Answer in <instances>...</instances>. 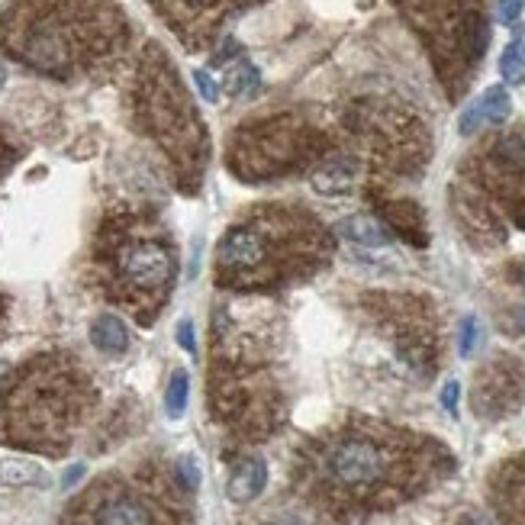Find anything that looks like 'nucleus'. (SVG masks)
<instances>
[{"label":"nucleus","instance_id":"obj_17","mask_svg":"<svg viewBox=\"0 0 525 525\" xmlns=\"http://www.w3.org/2000/svg\"><path fill=\"white\" fill-rule=\"evenodd\" d=\"M339 236L348 239L352 245H361V249H387L390 245V232L384 229V223L368 213L345 216V220L339 223Z\"/></svg>","mask_w":525,"mask_h":525},{"label":"nucleus","instance_id":"obj_13","mask_svg":"<svg viewBox=\"0 0 525 525\" xmlns=\"http://www.w3.org/2000/svg\"><path fill=\"white\" fill-rule=\"evenodd\" d=\"M490 503L503 525H525V455L509 458L493 471Z\"/></svg>","mask_w":525,"mask_h":525},{"label":"nucleus","instance_id":"obj_6","mask_svg":"<svg viewBox=\"0 0 525 525\" xmlns=\"http://www.w3.org/2000/svg\"><path fill=\"white\" fill-rule=\"evenodd\" d=\"M329 255V236L306 210L252 207L216 249V284L232 294H271L310 277Z\"/></svg>","mask_w":525,"mask_h":525},{"label":"nucleus","instance_id":"obj_11","mask_svg":"<svg viewBox=\"0 0 525 525\" xmlns=\"http://www.w3.org/2000/svg\"><path fill=\"white\" fill-rule=\"evenodd\" d=\"M377 319L390 332V342L397 345V355L410 364L416 374H432L439 368V335L429 313L416 303L377 306Z\"/></svg>","mask_w":525,"mask_h":525},{"label":"nucleus","instance_id":"obj_16","mask_svg":"<svg viewBox=\"0 0 525 525\" xmlns=\"http://www.w3.org/2000/svg\"><path fill=\"white\" fill-rule=\"evenodd\" d=\"M355 178H358V168L352 158H329L316 171H313V191L316 194H326V197H339V194H348L355 187Z\"/></svg>","mask_w":525,"mask_h":525},{"label":"nucleus","instance_id":"obj_5","mask_svg":"<svg viewBox=\"0 0 525 525\" xmlns=\"http://www.w3.org/2000/svg\"><path fill=\"white\" fill-rule=\"evenodd\" d=\"M210 419L232 448L268 442L287 422V393L271 348L258 332L216 313L207 374Z\"/></svg>","mask_w":525,"mask_h":525},{"label":"nucleus","instance_id":"obj_15","mask_svg":"<svg viewBox=\"0 0 525 525\" xmlns=\"http://www.w3.org/2000/svg\"><path fill=\"white\" fill-rule=\"evenodd\" d=\"M268 484V468L265 461L258 455H242L236 464H232V474H229V500L232 503H252L261 490Z\"/></svg>","mask_w":525,"mask_h":525},{"label":"nucleus","instance_id":"obj_22","mask_svg":"<svg viewBox=\"0 0 525 525\" xmlns=\"http://www.w3.org/2000/svg\"><path fill=\"white\" fill-rule=\"evenodd\" d=\"M165 406H168V416H171V419L184 416V410H187V374H184V371H174V374H171Z\"/></svg>","mask_w":525,"mask_h":525},{"label":"nucleus","instance_id":"obj_27","mask_svg":"<svg viewBox=\"0 0 525 525\" xmlns=\"http://www.w3.org/2000/svg\"><path fill=\"white\" fill-rule=\"evenodd\" d=\"M525 0H500V20L503 23H516L522 17Z\"/></svg>","mask_w":525,"mask_h":525},{"label":"nucleus","instance_id":"obj_28","mask_svg":"<svg viewBox=\"0 0 525 525\" xmlns=\"http://www.w3.org/2000/svg\"><path fill=\"white\" fill-rule=\"evenodd\" d=\"M458 393H461V387L451 381V384H445V390H442V406L448 413H458Z\"/></svg>","mask_w":525,"mask_h":525},{"label":"nucleus","instance_id":"obj_29","mask_svg":"<svg viewBox=\"0 0 525 525\" xmlns=\"http://www.w3.org/2000/svg\"><path fill=\"white\" fill-rule=\"evenodd\" d=\"M178 339H181V345L187 348V352H197V342H194V329H191V323H184L178 326Z\"/></svg>","mask_w":525,"mask_h":525},{"label":"nucleus","instance_id":"obj_19","mask_svg":"<svg viewBox=\"0 0 525 525\" xmlns=\"http://www.w3.org/2000/svg\"><path fill=\"white\" fill-rule=\"evenodd\" d=\"M261 84V71L249 62V58H239V62H229L226 65V75H223V87L229 94L245 97V94H255Z\"/></svg>","mask_w":525,"mask_h":525},{"label":"nucleus","instance_id":"obj_30","mask_svg":"<svg viewBox=\"0 0 525 525\" xmlns=\"http://www.w3.org/2000/svg\"><path fill=\"white\" fill-rule=\"evenodd\" d=\"M7 323H10V297L4 294V290H0V339H4Z\"/></svg>","mask_w":525,"mask_h":525},{"label":"nucleus","instance_id":"obj_25","mask_svg":"<svg viewBox=\"0 0 525 525\" xmlns=\"http://www.w3.org/2000/svg\"><path fill=\"white\" fill-rule=\"evenodd\" d=\"M474 345H477V319L468 316L461 323V332H458V348H461V355L468 358L474 352Z\"/></svg>","mask_w":525,"mask_h":525},{"label":"nucleus","instance_id":"obj_23","mask_svg":"<svg viewBox=\"0 0 525 525\" xmlns=\"http://www.w3.org/2000/svg\"><path fill=\"white\" fill-rule=\"evenodd\" d=\"M20 155H23L20 142L10 136L7 126H0V178H4V174L20 162Z\"/></svg>","mask_w":525,"mask_h":525},{"label":"nucleus","instance_id":"obj_1","mask_svg":"<svg viewBox=\"0 0 525 525\" xmlns=\"http://www.w3.org/2000/svg\"><path fill=\"white\" fill-rule=\"evenodd\" d=\"M451 455L426 435L374 419H348L297 448V497L332 522H355L426 493L451 471Z\"/></svg>","mask_w":525,"mask_h":525},{"label":"nucleus","instance_id":"obj_20","mask_svg":"<svg viewBox=\"0 0 525 525\" xmlns=\"http://www.w3.org/2000/svg\"><path fill=\"white\" fill-rule=\"evenodd\" d=\"M500 75L506 84H522L525 81V42L513 39L500 55Z\"/></svg>","mask_w":525,"mask_h":525},{"label":"nucleus","instance_id":"obj_18","mask_svg":"<svg viewBox=\"0 0 525 525\" xmlns=\"http://www.w3.org/2000/svg\"><path fill=\"white\" fill-rule=\"evenodd\" d=\"M91 342L107 355H120L129 348V329L123 326L120 316H97L91 326Z\"/></svg>","mask_w":525,"mask_h":525},{"label":"nucleus","instance_id":"obj_14","mask_svg":"<svg viewBox=\"0 0 525 525\" xmlns=\"http://www.w3.org/2000/svg\"><path fill=\"white\" fill-rule=\"evenodd\" d=\"M509 113H513V97H509V91L503 84H493L474 100L468 110L461 113L458 133L461 136H474L480 126H500V123L509 120Z\"/></svg>","mask_w":525,"mask_h":525},{"label":"nucleus","instance_id":"obj_2","mask_svg":"<svg viewBox=\"0 0 525 525\" xmlns=\"http://www.w3.org/2000/svg\"><path fill=\"white\" fill-rule=\"evenodd\" d=\"M129 49L113 0H13L0 17V52L55 81L91 78Z\"/></svg>","mask_w":525,"mask_h":525},{"label":"nucleus","instance_id":"obj_32","mask_svg":"<svg viewBox=\"0 0 525 525\" xmlns=\"http://www.w3.org/2000/svg\"><path fill=\"white\" fill-rule=\"evenodd\" d=\"M4 84H7V68L0 65V91H4Z\"/></svg>","mask_w":525,"mask_h":525},{"label":"nucleus","instance_id":"obj_26","mask_svg":"<svg viewBox=\"0 0 525 525\" xmlns=\"http://www.w3.org/2000/svg\"><path fill=\"white\" fill-rule=\"evenodd\" d=\"M178 474H181V480L191 490H197L200 487V471H197V464H194V458H181L178 461Z\"/></svg>","mask_w":525,"mask_h":525},{"label":"nucleus","instance_id":"obj_7","mask_svg":"<svg viewBox=\"0 0 525 525\" xmlns=\"http://www.w3.org/2000/svg\"><path fill=\"white\" fill-rule=\"evenodd\" d=\"M191 493L178 464H136L87 484L65 506L62 525H197Z\"/></svg>","mask_w":525,"mask_h":525},{"label":"nucleus","instance_id":"obj_31","mask_svg":"<svg viewBox=\"0 0 525 525\" xmlns=\"http://www.w3.org/2000/svg\"><path fill=\"white\" fill-rule=\"evenodd\" d=\"M516 274H519V284H522V290H525V261H519V268H516Z\"/></svg>","mask_w":525,"mask_h":525},{"label":"nucleus","instance_id":"obj_4","mask_svg":"<svg viewBox=\"0 0 525 525\" xmlns=\"http://www.w3.org/2000/svg\"><path fill=\"white\" fill-rule=\"evenodd\" d=\"M178 277V249L162 216L142 207H116L100 220L87 284L107 303L120 306L139 326H152L162 316Z\"/></svg>","mask_w":525,"mask_h":525},{"label":"nucleus","instance_id":"obj_10","mask_svg":"<svg viewBox=\"0 0 525 525\" xmlns=\"http://www.w3.org/2000/svg\"><path fill=\"white\" fill-rule=\"evenodd\" d=\"M252 4H261V0H152L155 13L174 29V36L187 49L213 46L220 29Z\"/></svg>","mask_w":525,"mask_h":525},{"label":"nucleus","instance_id":"obj_24","mask_svg":"<svg viewBox=\"0 0 525 525\" xmlns=\"http://www.w3.org/2000/svg\"><path fill=\"white\" fill-rule=\"evenodd\" d=\"M194 84H197V91H200L203 100H207V104H216V100H220V87H216V81L210 78V71L197 68L194 71Z\"/></svg>","mask_w":525,"mask_h":525},{"label":"nucleus","instance_id":"obj_8","mask_svg":"<svg viewBox=\"0 0 525 525\" xmlns=\"http://www.w3.org/2000/svg\"><path fill=\"white\" fill-rule=\"evenodd\" d=\"M133 116L142 133L168 155L181 191H197L210 155L207 129L162 49L142 55L133 84Z\"/></svg>","mask_w":525,"mask_h":525},{"label":"nucleus","instance_id":"obj_9","mask_svg":"<svg viewBox=\"0 0 525 525\" xmlns=\"http://www.w3.org/2000/svg\"><path fill=\"white\" fill-rule=\"evenodd\" d=\"M319 152V136L297 116H268L242 126L229 142V168L242 181H268L297 171Z\"/></svg>","mask_w":525,"mask_h":525},{"label":"nucleus","instance_id":"obj_3","mask_svg":"<svg viewBox=\"0 0 525 525\" xmlns=\"http://www.w3.org/2000/svg\"><path fill=\"white\" fill-rule=\"evenodd\" d=\"M97 384L71 352H39L0 377V445L62 458L97 410Z\"/></svg>","mask_w":525,"mask_h":525},{"label":"nucleus","instance_id":"obj_12","mask_svg":"<svg viewBox=\"0 0 525 525\" xmlns=\"http://www.w3.org/2000/svg\"><path fill=\"white\" fill-rule=\"evenodd\" d=\"M525 400V371L516 358H493L477 371L471 403L484 419H503L516 413Z\"/></svg>","mask_w":525,"mask_h":525},{"label":"nucleus","instance_id":"obj_21","mask_svg":"<svg viewBox=\"0 0 525 525\" xmlns=\"http://www.w3.org/2000/svg\"><path fill=\"white\" fill-rule=\"evenodd\" d=\"M0 480L10 484V487H26V484H36V480H42V471L36 468L33 461L10 458V461H0Z\"/></svg>","mask_w":525,"mask_h":525}]
</instances>
